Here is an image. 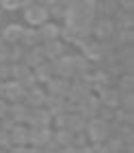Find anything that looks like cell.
<instances>
[{"label": "cell", "mask_w": 134, "mask_h": 153, "mask_svg": "<svg viewBox=\"0 0 134 153\" xmlns=\"http://www.w3.org/2000/svg\"><path fill=\"white\" fill-rule=\"evenodd\" d=\"M22 9H24V22H28V28H39L46 22H50L43 2H24Z\"/></svg>", "instance_id": "1"}, {"label": "cell", "mask_w": 134, "mask_h": 153, "mask_svg": "<svg viewBox=\"0 0 134 153\" xmlns=\"http://www.w3.org/2000/svg\"><path fill=\"white\" fill-rule=\"evenodd\" d=\"M87 138L91 145H95V142H104L106 138H110V123H104L102 119H91L87 121Z\"/></svg>", "instance_id": "2"}, {"label": "cell", "mask_w": 134, "mask_h": 153, "mask_svg": "<svg viewBox=\"0 0 134 153\" xmlns=\"http://www.w3.org/2000/svg\"><path fill=\"white\" fill-rule=\"evenodd\" d=\"M112 33H115L112 19H106V17H97V19H93V24H91V35L95 37L93 41H97V43L110 41V39H112Z\"/></svg>", "instance_id": "3"}, {"label": "cell", "mask_w": 134, "mask_h": 153, "mask_svg": "<svg viewBox=\"0 0 134 153\" xmlns=\"http://www.w3.org/2000/svg\"><path fill=\"white\" fill-rule=\"evenodd\" d=\"M26 127H52V114L46 108H28Z\"/></svg>", "instance_id": "4"}, {"label": "cell", "mask_w": 134, "mask_h": 153, "mask_svg": "<svg viewBox=\"0 0 134 153\" xmlns=\"http://www.w3.org/2000/svg\"><path fill=\"white\" fill-rule=\"evenodd\" d=\"M52 140V127H28V145L43 149Z\"/></svg>", "instance_id": "5"}, {"label": "cell", "mask_w": 134, "mask_h": 153, "mask_svg": "<svg viewBox=\"0 0 134 153\" xmlns=\"http://www.w3.org/2000/svg\"><path fill=\"white\" fill-rule=\"evenodd\" d=\"M54 76L56 78H63V80H69L76 76V71H74V65H71V54H63L61 58L54 60Z\"/></svg>", "instance_id": "6"}, {"label": "cell", "mask_w": 134, "mask_h": 153, "mask_svg": "<svg viewBox=\"0 0 134 153\" xmlns=\"http://www.w3.org/2000/svg\"><path fill=\"white\" fill-rule=\"evenodd\" d=\"M93 95L97 97V101H100L102 108H110V110H117L119 108V91L117 88L106 86V88L97 91V93H93Z\"/></svg>", "instance_id": "7"}, {"label": "cell", "mask_w": 134, "mask_h": 153, "mask_svg": "<svg viewBox=\"0 0 134 153\" xmlns=\"http://www.w3.org/2000/svg\"><path fill=\"white\" fill-rule=\"evenodd\" d=\"M24 95H26V88L19 82H13V80L4 82V95H2V99L7 101V104H19V101H24Z\"/></svg>", "instance_id": "8"}, {"label": "cell", "mask_w": 134, "mask_h": 153, "mask_svg": "<svg viewBox=\"0 0 134 153\" xmlns=\"http://www.w3.org/2000/svg\"><path fill=\"white\" fill-rule=\"evenodd\" d=\"M41 52H43V56H46L48 63H54L56 58H61V56L65 54V43L61 41V39L46 41V43H41Z\"/></svg>", "instance_id": "9"}, {"label": "cell", "mask_w": 134, "mask_h": 153, "mask_svg": "<svg viewBox=\"0 0 134 153\" xmlns=\"http://www.w3.org/2000/svg\"><path fill=\"white\" fill-rule=\"evenodd\" d=\"M22 104H24L26 108H43V104H46V91L41 88V86L28 88Z\"/></svg>", "instance_id": "10"}, {"label": "cell", "mask_w": 134, "mask_h": 153, "mask_svg": "<svg viewBox=\"0 0 134 153\" xmlns=\"http://www.w3.org/2000/svg\"><path fill=\"white\" fill-rule=\"evenodd\" d=\"M22 35H24V26L22 24H9L4 30H2V41L7 45H17L22 43Z\"/></svg>", "instance_id": "11"}, {"label": "cell", "mask_w": 134, "mask_h": 153, "mask_svg": "<svg viewBox=\"0 0 134 153\" xmlns=\"http://www.w3.org/2000/svg\"><path fill=\"white\" fill-rule=\"evenodd\" d=\"M46 7V13L48 17H54V19H63L65 13H67V9H69V0H48V2H43Z\"/></svg>", "instance_id": "12"}, {"label": "cell", "mask_w": 134, "mask_h": 153, "mask_svg": "<svg viewBox=\"0 0 134 153\" xmlns=\"http://www.w3.org/2000/svg\"><path fill=\"white\" fill-rule=\"evenodd\" d=\"M46 95H56V97H67V91H69V82L63 78H52L50 82L46 84Z\"/></svg>", "instance_id": "13"}, {"label": "cell", "mask_w": 134, "mask_h": 153, "mask_svg": "<svg viewBox=\"0 0 134 153\" xmlns=\"http://www.w3.org/2000/svg\"><path fill=\"white\" fill-rule=\"evenodd\" d=\"M11 147H28V127L26 125H13L9 131Z\"/></svg>", "instance_id": "14"}, {"label": "cell", "mask_w": 134, "mask_h": 153, "mask_svg": "<svg viewBox=\"0 0 134 153\" xmlns=\"http://www.w3.org/2000/svg\"><path fill=\"white\" fill-rule=\"evenodd\" d=\"M33 76H35L37 86H39V84H48L50 80L54 78V65L46 60V63H41L39 67H35V69H33Z\"/></svg>", "instance_id": "15"}, {"label": "cell", "mask_w": 134, "mask_h": 153, "mask_svg": "<svg viewBox=\"0 0 134 153\" xmlns=\"http://www.w3.org/2000/svg\"><path fill=\"white\" fill-rule=\"evenodd\" d=\"M89 95H91V88H89V86H82V84H69V91H67V97H65V99L71 101V104H76V106H80Z\"/></svg>", "instance_id": "16"}, {"label": "cell", "mask_w": 134, "mask_h": 153, "mask_svg": "<svg viewBox=\"0 0 134 153\" xmlns=\"http://www.w3.org/2000/svg\"><path fill=\"white\" fill-rule=\"evenodd\" d=\"M41 63H46V56H43V52H41V45H39V48H30V50H26V52H24L22 65H26L28 69H35V67H39Z\"/></svg>", "instance_id": "17"}, {"label": "cell", "mask_w": 134, "mask_h": 153, "mask_svg": "<svg viewBox=\"0 0 134 153\" xmlns=\"http://www.w3.org/2000/svg\"><path fill=\"white\" fill-rule=\"evenodd\" d=\"M37 33H39V37H41V43H46V41H54V39H58L61 26L54 24V22H46L43 26H39V28H37Z\"/></svg>", "instance_id": "18"}, {"label": "cell", "mask_w": 134, "mask_h": 153, "mask_svg": "<svg viewBox=\"0 0 134 153\" xmlns=\"http://www.w3.org/2000/svg\"><path fill=\"white\" fill-rule=\"evenodd\" d=\"M26 114H28V108L19 101V104H9V119L13 121L15 125H24L26 123Z\"/></svg>", "instance_id": "19"}, {"label": "cell", "mask_w": 134, "mask_h": 153, "mask_svg": "<svg viewBox=\"0 0 134 153\" xmlns=\"http://www.w3.org/2000/svg\"><path fill=\"white\" fill-rule=\"evenodd\" d=\"M63 106H65V97H56V95H46V104L43 108L50 112L52 117L63 114Z\"/></svg>", "instance_id": "20"}, {"label": "cell", "mask_w": 134, "mask_h": 153, "mask_svg": "<svg viewBox=\"0 0 134 153\" xmlns=\"http://www.w3.org/2000/svg\"><path fill=\"white\" fill-rule=\"evenodd\" d=\"M22 45H24L26 50H30V48H39V45H41V37H39V33H37V28H24Z\"/></svg>", "instance_id": "21"}, {"label": "cell", "mask_w": 134, "mask_h": 153, "mask_svg": "<svg viewBox=\"0 0 134 153\" xmlns=\"http://www.w3.org/2000/svg\"><path fill=\"white\" fill-rule=\"evenodd\" d=\"M112 17H115V22H112L115 30H132V24H134L132 13H121V11H117Z\"/></svg>", "instance_id": "22"}, {"label": "cell", "mask_w": 134, "mask_h": 153, "mask_svg": "<svg viewBox=\"0 0 134 153\" xmlns=\"http://www.w3.org/2000/svg\"><path fill=\"white\" fill-rule=\"evenodd\" d=\"M132 39H134V33L132 30H115L112 33V39H110V43L115 45V48H119V45H132Z\"/></svg>", "instance_id": "23"}, {"label": "cell", "mask_w": 134, "mask_h": 153, "mask_svg": "<svg viewBox=\"0 0 134 153\" xmlns=\"http://www.w3.org/2000/svg\"><path fill=\"white\" fill-rule=\"evenodd\" d=\"M24 52H26V48L22 43H17V45H9V52H7V65H19L22 63V58H24Z\"/></svg>", "instance_id": "24"}, {"label": "cell", "mask_w": 134, "mask_h": 153, "mask_svg": "<svg viewBox=\"0 0 134 153\" xmlns=\"http://www.w3.org/2000/svg\"><path fill=\"white\" fill-rule=\"evenodd\" d=\"M67 131H71V134H85L87 131V121L74 114V117H69L67 119Z\"/></svg>", "instance_id": "25"}, {"label": "cell", "mask_w": 134, "mask_h": 153, "mask_svg": "<svg viewBox=\"0 0 134 153\" xmlns=\"http://www.w3.org/2000/svg\"><path fill=\"white\" fill-rule=\"evenodd\" d=\"M112 123L132 127V123H134V114H132L130 110H121V108H117V110H115V119H112Z\"/></svg>", "instance_id": "26"}, {"label": "cell", "mask_w": 134, "mask_h": 153, "mask_svg": "<svg viewBox=\"0 0 134 153\" xmlns=\"http://www.w3.org/2000/svg\"><path fill=\"white\" fill-rule=\"evenodd\" d=\"M71 65H74V71H76V74H87L89 67H91V63H89L82 54H71Z\"/></svg>", "instance_id": "27"}, {"label": "cell", "mask_w": 134, "mask_h": 153, "mask_svg": "<svg viewBox=\"0 0 134 153\" xmlns=\"http://www.w3.org/2000/svg\"><path fill=\"white\" fill-rule=\"evenodd\" d=\"M95 13H102V17L110 19L112 15L117 13V2H97V7H95Z\"/></svg>", "instance_id": "28"}, {"label": "cell", "mask_w": 134, "mask_h": 153, "mask_svg": "<svg viewBox=\"0 0 134 153\" xmlns=\"http://www.w3.org/2000/svg\"><path fill=\"white\" fill-rule=\"evenodd\" d=\"M104 149H106V153H121L123 151V142L117 136H110V138L104 140Z\"/></svg>", "instance_id": "29"}, {"label": "cell", "mask_w": 134, "mask_h": 153, "mask_svg": "<svg viewBox=\"0 0 134 153\" xmlns=\"http://www.w3.org/2000/svg\"><path fill=\"white\" fill-rule=\"evenodd\" d=\"M117 91H119V88H117ZM119 108L132 112V108H134V95H132V93H121V91H119Z\"/></svg>", "instance_id": "30"}, {"label": "cell", "mask_w": 134, "mask_h": 153, "mask_svg": "<svg viewBox=\"0 0 134 153\" xmlns=\"http://www.w3.org/2000/svg\"><path fill=\"white\" fill-rule=\"evenodd\" d=\"M132 88H134L132 74H123L121 80H119V91H121V93H132Z\"/></svg>", "instance_id": "31"}, {"label": "cell", "mask_w": 134, "mask_h": 153, "mask_svg": "<svg viewBox=\"0 0 134 153\" xmlns=\"http://www.w3.org/2000/svg\"><path fill=\"white\" fill-rule=\"evenodd\" d=\"M67 114H56L52 117V129H67Z\"/></svg>", "instance_id": "32"}, {"label": "cell", "mask_w": 134, "mask_h": 153, "mask_svg": "<svg viewBox=\"0 0 134 153\" xmlns=\"http://www.w3.org/2000/svg\"><path fill=\"white\" fill-rule=\"evenodd\" d=\"M87 145H89L87 134H74V138H71V147H74V149H82Z\"/></svg>", "instance_id": "33"}, {"label": "cell", "mask_w": 134, "mask_h": 153, "mask_svg": "<svg viewBox=\"0 0 134 153\" xmlns=\"http://www.w3.org/2000/svg\"><path fill=\"white\" fill-rule=\"evenodd\" d=\"M97 119H102L104 123H112V119H115V110H110V108H100Z\"/></svg>", "instance_id": "34"}, {"label": "cell", "mask_w": 134, "mask_h": 153, "mask_svg": "<svg viewBox=\"0 0 134 153\" xmlns=\"http://www.w3.org/2000/svg\"><path fill=\"white\" fill-rule=\"evenodd\" d=\"M24 2H19V0H2L0 2V9H4V11H15V9H19Z\"/></svg>", "instance_id": "35"}, {"label": "cell", "mask_w": 134, "mask_h": 153, "mask_svg": "<svg viewBox=\"0 0 134 153\" xmlns=\"http://www.w3.org/2000/svg\"><path fill=\"white\" fill-rule=\"evenodd\" d=\"M11 80V65H0V82H9Z\"/></svg>", "instance_id": "36"}, {"label": "cell", "mask_w": 134, "mask_h": 153, "mask_svg": "<svg viewBox=\"0 0 134 153\" xmlns=\"http://www.w3.org/2000/svg\"><path fill=\"white\" fill-rule=\"evenodd\" d=\"M121 9V13H132L134 9V2L132 0H121V2H117V11Z\"/></svg>", "instance_id": "37"}, {"label": "cell", "mask_w": 134, "mask_h": 153, "mask_svg": "<svg viewBox=\"0 0 134 153\" xmlns=\"http://www.w3.org/2000/svg\"><path fill=\"white\" fill-rule=\"evenodd\" d=\"M11 149V142H9V134L0 129V151H9Z\"/></svg>", "instance_id": "38"}, {"label": "cell", "mask_w": 134, "mask_h": 153, "mask_svg": "<svg viewBox=\"0 0 134 153\" xmlns=\"http://www.w3.org/2000/svg\"><path fill=\"white\" fill-rule=\"evenodd\" d=\"M7 52H9V45L0 39V65H4L7 63Z\"/></svg>", "instance_id": "39"}, {"label": "cell", "mask_w": 134, "mask_h": 153, "mask_svg": "<svg viewBox=\"0 0 134 153\" xmlns=\"http://www.w3.org/2000/svg\"><path fill=\"white\" fill-rule=\"evenodd\" d=\"M7 114H9V104L4 99H0V121L7 119Z\"/></svg>", "instance_id": "40"}, {"label": "cell", "mask_w": 134, "mask_h": 153, "mask_svg": "<svg viewBox=\"0 0 134 153\" xmlns=\"http://www.w3.org/2000/svg\"><path fill=\"white\" fill-rule=\"evenodd\" d=\"M58 151H61V149H58V147L54 145V142H52V140H50V142H48V145L43 147V153H58Z\"/></svg>", "instance_id": "41"}, {"label": "cell", "mask_w": 134, "mask_h": 153, "mask_svg": "<svg viewBox=\"0 0 134 153\" xmlns=\"http://www.w3.org/2000/svg\"><path fill=\"white\" fill-rule=\"evenodd\" d=\"M7 153H26V147H11Z\"/></svg>", "instance_id": "42"}, {"label": "cell", "mask_w": 134, "mask_h": 153, "mask_svg": "<svg viewBox=\"0 0 134 153\" xmlns=\"http://www.w3.org/2000/svg\"><path fill=\"white\" fill-rule=\"evenodd\" d=\"M26 153H43V149H39V147H26Z\"/></svg>", "instance_id": "43"}, {"label": "cell", "mask_w": 134, "mask_h": 153, "mask_svg": "<svg viewBox=\"0 0 134 153\" xmlns=\"http://www.w3.org/2000/svg\"><path fill=\"white\" fill-rule=\"evenodd\" d=\"M58 153H78V149H74V147H65V149H61Z\"/></svg>", "instance_id": "44"}, {"label": "cell", "mask_w": 134, "mask_h": 153, "mask_svg": "<svg viewBox=\"0 0 134 153\" xmlns=\"http://www.w3.org/2000/svg\"><path fill=\"white\" fill-rule=\"evenodd\" d=\"M78 153H93V149H91V145H87V147L78 149Z\"/></svg>", "instance_id": "45"}, {"label": "cell", "mask_w": 134, "mask_h": 153, "mask_svg": "<svg viewBox=\"0 0 134 153\" xmlns=\"http://www.w3.org/2000/svg\"><path fill=\"white\" fill-rule=\"evenodd\" d=\"M2 95H4V82H0V99H2Z\"/></svg>", "instance_id": "46"}, {"label": "cell", "mask_w": 134, "mask_h": 153, "mask_svg": "<svg viewBox=\"0 0 134 153\" xmlns=\"http://www.w3.org/2000/svg\"><path fill=\"white\" fill-rule=\"evenodd\" d=\"M0 153H7V151H0Z\"/></svg>", "instance_id": "47"}, {"label": "cell", "mask_w": 134, "mask_h": 153, "mask_svg": "<svg viewBox=\"0 0 134 153\" xmlns=\"http://www.w3.org/2000/svg\"><path fill=\"white\" fill-rule=\"evenodd\" d=\"M121 153H126V151H121Z\"/></svg>", "instance_id": "48"}]
</instances>
